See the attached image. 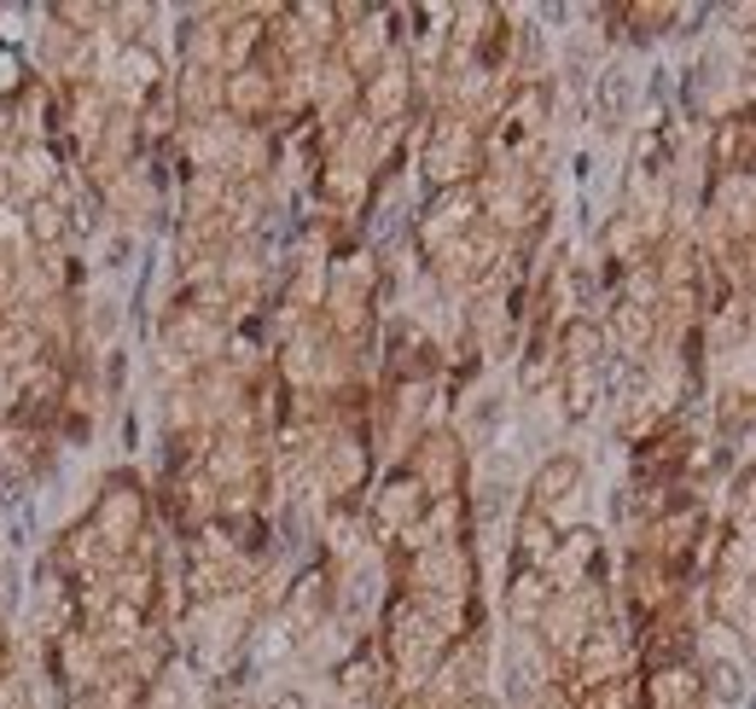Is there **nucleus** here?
Here are the masks:
<instances>
[{
	"mask_svg": "<svg viewBox=\"0 0 756 709\" xmlns=\"http://www.w3.org/2000/svg\"><path fill=\"white\" fill-rule=\"evenodd\" d=\"M0 657H12V628H7V617H0Z\"/></svg>",
	"mask_w": 756,
	"mask_h": 709,
	"instance_id": "obj_11",
	"label": "nucleus"
},
{
	"mask_svg": "<svg viewBox=\"0 0 756 709\" xmlns=\"http://www.w3.org/2000/svg\"><path fill=\"white\" fill-rule=\"evenodd\" d=\"M547 611V581L541 576H518V587H513V617H541Z\"/></svg>",
	"mask_w": 756,
	"mask_h": 709,
	"instance_id": "obj_7",
	"label": "nucleus"
},
{
	"mask_svg": "<svg viewBox=\"0 0 756 709\" xmlns=\"http://www.w3.org/2000/svg\"><path fill=\"white\" fill-rule=\"evenodd\" d=\"M0 210H12V152H0Z\"/></svg>",
	"mask_w": 756,
	"mask_h": 709,
	"instance_id": "obj_9",
	"label": "nucleus"
},
{
	"mask_svg": "<svg viewBox=\"0 0 756 709\" xmlns=\"http://www.w3.org/2000/svg\"><path fill=\"white\" fill-rule=\"evenodd\" d=\"M0 709H30V698H24V680H18L12 668H0Z\"/></svg>",
	"mask_w": 756,
	"mask_h": 709,
	"instance_id": "obj_8",
	"label": "nucleus"
},
{
	"mask_svg": "<svg viewBox=\"0 0 756 709\" xmlns=\"http://www.w3.org/2000/svg\"><path fill=\"white\" fill-rule=\"evenodd\" d=\"M81 523H88V535L99 541V553L122 558V553H134V546L146 541L152 506H146V495H140L134 477H111L106 489L94 495V506H88V518Z\"/></svg>",
	"mask_w": 756,
	"mask_h": 709,
	"instance_id": "obj_1",
	"label": "nucleus"
},
{
	"mask_svg": "<svg viewBox=\"0 0 756 709\" xmlns=\"http://www.w3.org/2000/svg\"><path fill=\"white\" fill-rule=\"evenodd\" d=\"M577 489V459H554V465H541V477H536V500H559Z\"/></svg>",
	"mask_w": 756,
	"mask_h": 709,
	"instance_id": "obj_6",
	"label": "nucleus"
},
{
	"mask_svg": "<svg viewBox=\"0 0 756 709\" xmlns=\"http://www.w3.org/2000/svg\"><path fill=\"white\" fill-rule=\"evenodd\" d=\"M41 355H53L47 350V337L35 332V320L30 314H18V309H7L0 314V373H24V367H35Z\"/></svg>",
	"mask_w": 756,
	"mask_h": 709,
	"instance_id": "obj_4",
	"label": "nucleus"
},
{
	"mask_svg": "<svg viewBox=\"0 0 756 709\" xmlns=\"http://www.w3.org/2000/svg\"><path fill=\"white\" fill-rule=\"evenodd\" d=\"M47 668H53V680L70 686V698H76V693H88L111 663H106V652H99V640L88 634V628H65L58 640H47Z\"/></svg>",
	"mask_w": 756,
	"mask_h": 709,
	"instance_id": "obj_2",
	"label": "nucleus"
},
{
	"mask_svg": "<svg viewBox=\"0 0 756 709\" xmlns=\"http://www.w3.org/2000/svg\"><path fill=\"white\" fill-rule=\"evenodd\" d=\"M18 146V134H12V117H7V106H0V152H12Z\"/></svg>",
	"mask_w": 756,
	"mask_h": 709,
	"instance_id": "obj_10",
	"label": "nucleus"
},
{
	"mask_svg": "<svg viewBox=\"0 0 756 709\" xmlns=\"http://www.w3.org/2000/svg\"><path fill=\"white\" fill-rule=\"evenodd\" d=\"M402 99H407V76H402L396 65H384V70L373 76V88H366V106H373L379 117H396Z\"/></svg>",
	"mask_w": 756,
	"mask_h": 709,
	"instance_id": "obj_5",
	"label": "nucleus"
},
{
	"mask_svg": "<svg viewBox=\"0 0 756 709\" xmlns=\"http://www.w3.org/2000/svg\"><path fill=\"white\" fill-rule=\"evenodd\" d=\"M18 221H24V245L35 256H58L70 245V180L47 198H30V204H18Z\"/></svg>",
	"mask_w": 756,
	"mask_h": 709,
	"instance_id": "obj_3",
	"label": "nucleus"
}]
</instances>
